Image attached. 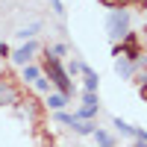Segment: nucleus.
Returning <instances> with one entry per match:
<instances>
[{
  "instance_id": "obj_1",
  "label": "nucleus",
  "mask_w": 147,
  "mask_h": 147,
  "mask_svg": "<svg viewBox=\"0 0 147 147\" xmlns=\"http://www.w3.org/2000/svg\"><path fill=\"white\" fill-rule=\"evenodd\" d=\"M106 30H109V38H112V41H121L129 32V12L115 9L112 15H109V21H106Z\"/></svg>"
},
{
  "instance_id": "obj_2",
  "label": "nucleus",
  "mask_w": 147,
  "mask_h": 147,
  "mask_svg": "<svg viewBox=\"0 0 147 147\" xmlns=\"http://www.w3.org/2000/svg\"><path fill=\"white\" fill-rule=\"evenodd\" d=\"M47 74H50V82H56L59 85V94H74V82L68 80V74L62 71V65H59V59L56 56H50L47 59Z\"/></svg>"
},
{
  "instance_id": "obj_3",
  "label": "nucleus",
  "mask_w": 147,
  "mask_h": 147,
  "mask_svg": "<svg viewBox=\"0 0 147 147\" xmlns=\"http://www.w3.org/2000/svg\"><path fill=\"white\" fill-rule=\"evenodd\" d=\"M94 115H97V94L88 91V94H85V100H82V106H80V112H77V118H80V121H88V118H94Z\"/></svg>"
},
{
  "instance_id": "obj_4",
  "label": "nucleus",
  "mask_w": 147,
  "mask_h": 147,
  "mask_svg": "<svg viewBox=\"0 0 147 147\" xmlns=\"http://www.w3.org/2000/svg\"><path fill=\"white\" fill-rule=\"evenodd\" d=\"M32 53H35V41H27L24 47H18V50L12 53V59H15L18 65H30V59H32Z\"/></svg>"
},
{
  "instance_id": "obj_5",
  "label": "nucleus",
  "mask_w": 147,
  "mask_h": 147,
  "mask_svg": "<svg viewBox=\"0 0 147 147\" xmlns=\"http://www.w3.org/2000/svg\"><path fill=\"white\" fill-rule=\"evenodd\" d=\"M15 100H18V91L12 88L6 80H0V106H12Z\"/></svg>"
},
{
  "instance_id": "obj_6",
  "label": "nucleus",
  "mask_w": 147,
  "mask_h": 147,
  "mask_svg": "<svg viewBox=\"0 0 147 147\" xmlns=\"http://www.w3.org/2000/svg\"><path fill=\"white\" fill-rule=\"evenodd\" d=\"M65 103H68V97H65V94H47V106L56 109V112H62Z\"/></svg>"
},
{
  "instance_id": "obj_7",
  "label": "nucleus",
  "mask_w": 147,
  "mask_h": 147,
  "mask_svg": "<svg viewBox=\"0 0 147 147\" xmlns=\"http://www.w3.org/2000/svg\"><path fill=\"white\" fill-rule=\"evenodd\" d=\"M82 74H85V88H88V91H97V82H100V80H97V74H94L88 65H82Z\"/></svg>"
},
{
  "instance_id": "obj_8",
  "label": "nucleus",
  "mask_w": 147,
  "mask_h": 147,
  "mask_svg": "<svg viewBox=\"0 0 147 147\" xmlns=\"http://www.w3.org/2000/svg\"><path fill=\"white\" fill-rule=\"evenodd\" d=\"M112 124L118 127V132H121V136H129V138H136V127H129L127 121H121V118H115Z\"/></svg>"
},
{
  "instance_id": "obj_9",
  "label": "nucleus",
  "mask_w": 147,
  "mask_h": 147,
  "mask_svg": "<svg viewBox=\"0 0 147 147\" xmlns=\"http://www.w3.org/2000/svg\"><path fill=\"white\" fill-rule=\"evenodd\" d=\"M118 74H121V77H129V74H132V68H136V62H129V59H118Z\"/></svg>"
},
{
  "instance_id": "obj_10",
  "label": "nucleus",
  "mask_w": 147,
  "mask_h": 147,
  "mask_svg": "<svg viewBox=\"0 0 147 147\" xmlns=\"http://www.w3.org/2000/svg\"><path fill=\"white\" fill-rule=\"evenodd\" d=\"M41 30V24H30V27H24V30H18V38H32L35 32Z\"/></svg>"
},
{
  "instance_id": "obj_11",
  "label": "nucleus",
  "mask_w": 147,
  "mask_h": 147,
  "mask_svg": "<svg viewBox=\"0 0 147 147\" xmlns=\"http://www.w3.org/2000/svg\"><path fill=\"white\" fill-rule=\"evenodd\" d=\"M38 77H41V71L35 68V65H24V80H30V82H35Z\"/></svg>"
},
{
  "instance_id": "obj_12",
  "label": "nucleus",
  "mask_w": 147,
  "mask_h": 147,
  "mask_svg": "<svg viewBox=\"0 0 147 147\" xmlns=\"http://www.w3.org/2000/svg\"><path fill=\"white\" fill-rule=\"evenodd\" d=\"M94 138H97V144H100V147H109V144H112V136L103 132V129H94Z\"/></svg>"
},
{
  "instance_id": "obj_13",
  "label": "nucleus",
  "mask_w": 147,
  "mask_h": 147,
  "mask_svg": "<svg viewBox=\"0 0 147 147\" xmlns=\"http://www.w3.org/2000/svg\"><path fill=\"white\" fill-rule=\"evenodd\" d=\"M50 53H53L56 59H59V56H65V53H68V44H53V47H50Z\"/></svg>"
},
{
  "instance_id": "obj_14",
  "label": "nucleus",
  "mask_w": 147,
  "mask_h": 147,
  "mask_svg": "<svg viewBox=\"0 0 147 147\" xmlns=\"http://www.w3.org/2000/svg\"><path fill=\"white\" fill-rule=\"evenodd\" d=\"M35 88H38V91H47V94H50V82H47V80H35Z\"/></svg>"
},
{
  "instance_id": "obj_15",
  "label": "nucleus",
  "mask_w": 147,
  "mask_h": 147,
  "mask_svg": "<svg viewBox=\"0 0 147 147\" xmlns=\"http://www.w3.org/2000/svg\"><path fill=\"white\" fill-rule=\"evenodd\" d=\"M50 6H53V12H56V15H65V6H62V0H50Z\"/></svg>"
},
{
  "instance_id": "obj_16",
  "label": "nucleus",
  "mask_w": 147,
  "mask_h": 147,
  "mask_svg": "<svg viewBox=\"0 0 147 147\" xmlns=\"http://www.w3.org/2000/svg\"><path fill=\"white\" fill-rule=\"evenodd\" d=\"M100 3L109 6V9H124V6H121V0H100Z\"/></svg>"
},
{
  "instance_id": "obj_17",
  "label": "nucleus",
  "mask_w": 147,
  "mask_h": 147,
  "mask_svg": "<svg viewBox=\"0 0 147 147\" xmlns=\"http://www.w3.org/2000/svg\"><path fill=\"white\" fill-rule=\"evenodd\" d=\"M82 71V62H71V74H80Z\"/></svg>"
},
{
  "instance_id": "obj_18",
  "label": "nucleus",
  "mask_w": 147,
  "mask_h": 147,
  "mask_svg": "<svg viewBox=\"0 0 147 147\" xmlns=\"http://www.w3.org/2000/svg\"><path fill=\"white\" fill-rule=\"evenodd\" d=\"M0 53H3V56H6V53H9V47H6V44H3V41H0Z\"/></svg>"
},
{
  "instance_id": "obj_19",
  "label": "nucleus",
  "mask_w": 147,
  "mask_h": 147,
  "mask_svg": "<svg viewBox=\"0 0 147 147\" xmlns=\"http://www.w3.org/2000/svg\"><path fill=\"white\" fill-rule=\"evenodd\" d=\"M141 97H144V100H147V85H141Z\"/></svg>"
}]
</instances>
